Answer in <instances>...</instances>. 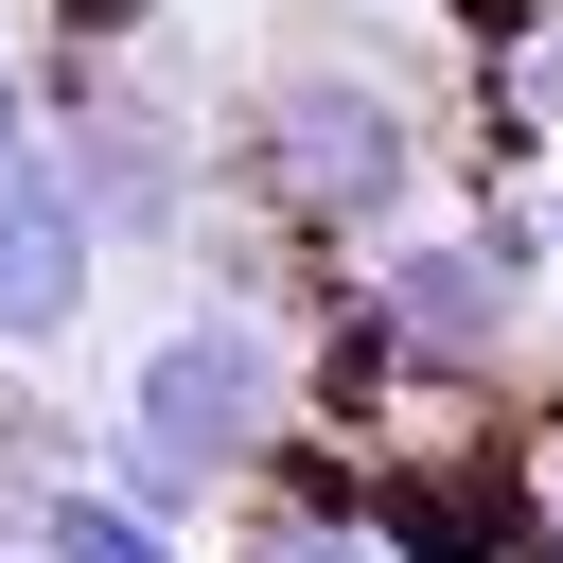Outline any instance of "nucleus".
<instances>
[{"instance_id":"nucleus-1","label":"nucleus","mask_w":563,"mask_h":563,"mask_svg":"<svg viewBox=\"0 0 563 563\" xmlns=\"http://www.w3.org/2000/svg\"><path fill=\"white\" fill-rule=\"evenodd\" d=\"M211 141H229V211H264L282 246H387V229L422 211V158H440L422 88H405L387 53H352V35L264 53V70L211 106Z\"/></svg>"},{"instance_id":"nucleus-2","label":"nucleus","mask_w":563,"mask_h":563,"mask_svg":"<svg viewBox=\"0 0 563 563\" xmlns=\"http://www.w3.org/2000/svg\"><path fill=\"white\" fill-rule=\"evenodd\" d=\"M282 440H299V317H264V299H176V317L123 352V387L88 405V457L141 475L158 510L264 493Z\"/></svg>"},{"instance_id":"nucleus-3","label":"nucleus","mask_w":563,"mask_h":563,"mask_svg":"<svg viewBox=\"0 0 563 563\" xmlns=\"http://www.w3.org/2000/svg\"><path fill=\"white\" fill-rule=\"evenodd\" d=\"M35 106H53V158H70V194L106 211V246L176 264V246L229 211V141H211V106H194L141 35H70V53L35 70Z\"/></svg>"},{"instance_id":"nucleus-4","label":"nucleus","mask_w":563,"mask_h":563,"mask_svg":"<svg viewBox=\"0 0 563 563\" xmlns=\"http://www.w3.org/2000/svg\"><path fill=\"white\" fill-rule=\"evenodd\" d=\"M369 299L405 317V352H422V387H493L545 317H563V282H545V194H493V211H405L387 246H369Z\"/></svg>"},{"instance_id":"nucleus-5","label":"nucleus","mask_w":563,"mask_h":563,"mask_svg":"<svg viewBox=\"0 0 563 563\" xmlns=\"http://www.w3.org/2000/svg\"><path fill=\"white\" fill-rule=\"evenodd\" d=\"M106 211L70 194V158H35V176H0V352L35 369V352H70L88 334V299H106Z\"/></svg>"},{"instance_id":"nucleus-6","label":"nucleus","mask_w":563,"mask_h":563,"mask_svg":"<svg viewBox=\"0 0 563 563\" xmlns=\"http://www.w3.org/2000/svg\"><path fill=\"white\" fill-rule=\"evenodd\" d=\"M229 563H387L369 475H334V457H299V440H282V475H264V493H246V528H229Z\"/></svg>"},{"instance_id":"nucleus-7","label":"nucleus","mask_w":563,"mask_h":563,"mask_svg":"<svg viewBox=\"0 0 563 563\" xmlns=\"http://www.w3.org/2000/svg\"><path fill=\"white\" fill-rule=\"evenodd\" d=\"M18 528H35L53 563H194V510H158V493H141V475H106V457H70Z\"/></svg>"},{"instance_id":"nucleus-8","label":"nucleus","mask_w":563,"mask_h":563,"mask_svg":"<svg viewBox=\"0 0 563 563\" xmlns=\"http://www.w3.org/2000/svg\"><path fill=\"white\" fill-rule=\"evenodd\" d=\"M545 282H563V176H545Z\"/></svg>"},{"instance_id":"nucleus-9","label":"nucleus","mask_w":563,"mask_h":563,"mask_svg":"<svg viewBox=\"0 0 563 563\" xmlns=\"http://www.w3.org/2000/svg\"><path fill=\"white\" fill-rule=\"evenodd\" d=\"M0 53H18V0H0Z\"/></svg>"}]
</instances>
